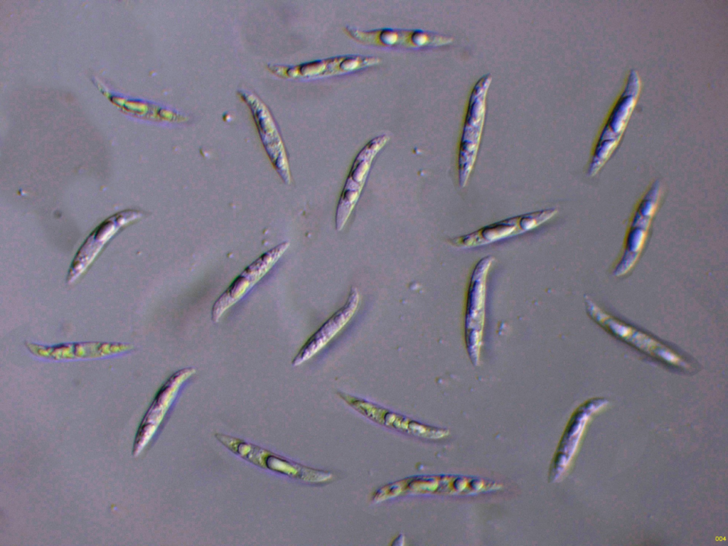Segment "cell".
I'll return each instance as SVG.
<instances>
[{"mask_svg": "<svg viewBox=\"0 0 728 546\" xmlns=\"http://www.w3.org/2000/svg\"><path fill=\"white\" fill-rule=\"evenodd\" d=\"M360 302V294L352 287L344 305L328 318L306 341L292 360V365L298 366L321 350L351 319Z\"/></svg>", "mask_w": 728, "mask_h": 546, "instance_id": "obj_13", "label": "cell"}, {"mask_svg": "<svg viewBox=\"0 0 728 546\" xmlns=\"http://www.w3.org/2000/svg\"><path fill=\"white\" fill-rule=\"evenodd\" d=\"M557 213L556 208H547L510 217L466 235L454 237L451 243L461 249L490 245L534 230L552 219Z\"/></svg>", "mask_w": 728, "mask_h": 546, "instance_id": "obj_6", "label": "cell"}, {"mask_svg": "<svg viewBox=\"0 0 728 546\" xmlns=\"http://www.w3.org/2000/svg\"><path fill=\"white\" fill-rule=\"evenodd\" d=\"M480 80L474 87L469 107L468 118L466 120L459 145L458 156V181L461 188H464L470 178L474 166L480 144L484 110V97L481 91Z\"/></svg>", "mask_w": 728, "mask_h": 546, "instance_id": "obj_10", "label": "cell"}, {"mask_svg": "<svg viewBox=\"0 0 728 546\" xmlns=\"http://www.w3.org/2000/svg\"><path fill=\"white\" fill-rule=\"evenodd\" d=\"M641 80L638 71L631 69L621 92L611 107L594 141L587 174L596 176L619 144L638 100Z\"/></svg>", "mask_w": 728, "mask_h": 546, "instance_id": "obj_1", "label": "cell"}, {"mask_svg": "<svg viewBox=\"0 0 728 546\" xmlns=\"http://www.w3.org/2000/svg\"><path fill=\"white\" fill-rule=\"evenodd\" d=\"M214 436L229 451L259 468L311 484L333 478L330 471L304 466L243 439L218 432Z\"/></svg>", "mask_w": 728, "mask_h": 546, "instance_id": "obj_3", "label": "cell"}, {"mask_svg": "<svg viewBox=\"0 0 728 546\" xmlns=\"http://www.w3.org/2000/svg\"><path fill=\"white\" fill-rule=\"evenodd\" d=\"M663 193L661 182L655 180L638 200L627 227L621 254L613 267L614 276H625L637 263L646 245Z\"/></svg>", "mask_w": 728, "mask_h": 546, "instance_id": "obj_2", "label": "cell"}, {"mask_svg": "<svg viewBox=\"0 0 728 546\" xmlns=\"http://www.w3.org/2000/svg\"><path fill=\"white\" fill-rule=\"evenodd\" d=\"M494 261L490 255L476 263L469 279L465 316V340L469 356L474 366L479 364L485 318L486 281Z\"/></svg>", "mask_w": 728, "mask_h": 546, "instance_id": "obj_5", "label": "cell"}, {"mask_svg": "<svg viewBox=\"0 0 728 546\" xmlns=\"http://www.w3.org/2000/svg\"><path fill=\"white\" fill-rule=\"evenodd\" d=\"M288 245H282L267 253L247 267L229 287L217 299L213 305L211 318L217 323L224 313L240 300L272 267Z\"/></svg>", "mask_w": 728, "mask_h": 546, "instance_id": "obj_11", "label": "cell"}, {"mask_svg": "<svg viewBox=\"0 0 728 546\" xmlns=\"http://www.w3.org/2000/svg\"><path fill=\"white\" fill-rule=\"evenodd\" d=\"M455 479L445 476H413L385 484L371 496L380 503L407 495L445 494L455 491Z\"/></svg>", "mask_w": 728, "mask_h": 546, "instance_id": "obj_14", "label": "cell"}, {"mask_svg": "<svg viewBox=\"0 0 728 546\" xmlns=\"http://www.w3.org/2000/svg\"><path fill=\"white\" fill-rule=\"evenodd\" d=\"M195 373L193 368L178 370L161 387L145 417L144 427H151V434L161 423L183 383Z\"/></svg>", "mask_w": 728, "mask_h": 546, "instance_id": "obj_15", "label": "cell"}, {"mask_svg": "<svg viewBox=\"0 0 728 546\" xmlns=\"http://www.w3.org/2000/svg\"><path fill=\"white\" fill-rule=\"evenodd\" d=\"M338 395L348 405L363 417L398 432L430 440L439 439L447 434V432L444 429L423 424L363 398L342 392H338Z\"/></svg>", "mask_w": 728, "mask_h": 546, "instance_id": "obj_8", "label": "cell"}, {"mask_svg": "<svg viewBox=\"0 0 728 546\" xmlns=\"http://www.w3.org/2000/svg\"><path fill=\"white\" fill-rule=\"evenodd\" d=\"M389 140L387 134L375 136L356 155L338 203L336 213L338 231L344 228L356 205L375 157Z\"/></svg>", "mask_w": 728, "mask_h": 546, "instance_id": "obj_7", "label": "cell"}, {"mask_svg": "<svg viewBox=\"0 0 728 546\" xmlns=\"http://www.w3.org/2000/svg\"><path fill=\"white\" fill-rule=\"evenodd\" d=\"M585 304L589 316L620 341L666 365L683 370L690 369L689 363L653 337L611 316L589 299Z\"/></svg>", "mask_w": 728, "mask_h": 546, "instance_id": "obj_4", "label": "cell"}, {"mask_svg": "<svg viewBox=\"0 0 728 546\" xmlns=\"http://www.w3.org/2000/svg\"><path fill=\"white\" fill-rule=\"evenodd\" d=\"M375 56L345 55L312 60L289 67L286 75L294 78L316 79L348 74L380 63Z\"/></svg>", "mask_w": 728, "mask_h": 546, "instance_id": "obj_12", "label": "cell"}, {"mask_svg": "<svg viewBox=\"0 0 728 546\" xmlns=\"http://www.w3.org/2000/svg\"><path fill=\"white\" fill-rule=\"evenodd\" d=\"M345 32L363 45L402 48H422L444 46L451 37L419 29L379 28L363 30L347 26Z\"/></svg>", "mask_w": 728, "mask_h": 546, "instance_id": "obj_9", "label": "cell"}]
</instances>
